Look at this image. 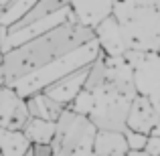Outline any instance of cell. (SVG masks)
<instances>
[{
	"instance_id": "5bb4252c",
	"label": "cell",
	"mask_w": 160,
	"mask_h": 156,
	"mask_svg": "<svg viewBox=\"0 0 160 156\" xmlns=\"http://www.w3.org/2000/svg\"><path fill=\"white\" fill-rule=\"evenodd\" d=\"M28 148H31V142L22 134V130L0 128V156H24Z\"/></svg>"
},
{
	"instance_id": "e0dca14e",
	"label": "cell",
	"mask_w": 160,
	"mask_h": 156,
	"mask_svg": "<svg viewBox=\"0 0 160 156\" xmlns=\"http://www.w3.org/2000/svg\"><path fill=\"white\" fill-rule=\"evenodd\" d=\"M124 138H126V146H128V150H144L146 140H148L146 134L134 132V130H124Z\"/></svg>"
},
{
	"instance_id": "ac0fdd59",
	"label": "cell",
	"mask_w": 160,
	"mask_h": 156,
	"mask_svg": "<svg viewBox=\"0 0 160 156\" xmlns=\"http://www.w3.org/2000/svg\"><path fill=\"white\" fill-rule=\"evenodd\" d=\"M71 156H93V136L87 138V140H83L81 144L75 148V152Z\"/></svg>"
},
{
	"instance_id": "30bf717a",
	"label": "cell",
	"mask_w": 160,
	"mask_h": 156,
	"mask_svg": "<svg viewBox=\"0 0 160 156\" xmlns=\"http://www.w3.org/2000/svg\"><path fill=\"white\" fill-rule=\"evenodd\" d=\"M65 8H71L69 0H37L27 10V14H24L22 18L12 23L10 27L2 28L0 35H8V33H16V31H20V28H27V27H31V24H35L37 20H43L45 16H51L59 10H65Z\"/></svg>"
},
{
	"instance_id": "603a6c76",
	"label": "cell",
	"mask_w": 160,
	"mask_h": 156,
	"mask_svg": "<svg viewBox=\"0 0 160 156\" xmlns=\"http://www.w3.org/2000/svg\"><path fill=\"white\" fill-rule=\"evenodd\" d=\"M8 2H10V0H0V10H2V8H4V6H6V4H8Z\"/></svg>"
},
{
	"instance_id": "7c38bea8",
	"label": "cell",
	"mask_w": 160,
	"mask_h": 156,
	"mask_svg": "<svg viewBox=\"0 0 160 156\" xmlns=\"http://www.w3.org/2000/svg\"><path fill=\"white\" fill-rule=\"evenodd\" d=\"M24 103H27L28 118H39V120H47V122H57V118L61 116V112L65 109L61 103L53 102L43 91L24 98Z\"/></svg>"
},
{
	"instance_id": "ba28073f",
	"label": "cell",
	"mask_w": 160,
	"mask_h": 156,
	"mask_svg": "<svg viewBox=\"0 0 160 156\" xmlns=\"http://www.w3.org/2000/svg\"><path fill=\"white\" fill-rule=\"evenodd\" d=\"M160 116L156 113V109L152 108V103L142 95H134L132 103H130L128 116H126V130H134L148 136L150 130L158 124Z\"/></svg>"
},
{
	"instance_id": "7a4b0ae2",
	"label": "cell",
	"mask_w": 160,
	"mask_h": 156,
	"mask_svg": "<svg viewBox=\"0 0 160 156\" xmlns=\"http://www.w3.org/2000/svg\"><path fill=\"white\" fill-rule=\"evenodd\" d=\"M106 57V77L103 83L93 89V105L87 113V120L95 130L103 132H124L126 116L132 103L136 89L132 79V67L128 59L122 57Z\"/></svg>"
},
{
	"instance_id": "9a60e30c",
	"label": "cell",
	"mask_w": 160,
	"mask_h": 156,
	"mask_svg": "<svg viewBox=\"0 0 160 156\" xmlns=\"http://www.w3.org/2000/svg\"><path fill=\"white\" fill-rule=\"evenodd\" d=\"M22 134L28 138L31 144H51L55 138V122L28 118L22 126Z\"/></svg>"
},
{
	"instance_id": "cb8c5ba5",
	"label": "cell",
	"mask_w": 160,
	"mask_h": 156,
	"mask_svg": "<svg viewBox=\"0 0 160 156\" xmlns=\"http://www.w3.org/2000/svg\"><path fill=\"white\" fill-rule=\"evenodd\" d=\"M24 156H31V152H27V154H24Z\"/></svg>"
},
{
	"instance_id": "7402d4cb",
	"label": "cell",
	"mask_w": 160,
	"mask_h": 156,
	"mask_svg": "<svg viewBox=\"0 0 160 156\" xmlns=\"http://www.w3.org/2000/svg\"><path fill=\"white\" fill-rule=\"evenodd\" d=\"M148 136H158V138H160V120H158V124L154 126L152 130H150V134H148Z\"/></svg>"
},
{
	"instance_id": "484cf974",
	"label": "cell",
	"mask_w": 160,
	"mask_h": 156,
	"mask_svg": "<svg viewBox=\"0 0 160 156\" xmlns=\"http://www.w3.org/2000/svg\"><path fill=\"white\" fill-rule=\"evenodd\" d=\"M158 53H160V49H158Z\"/></svg>"
},
{
	"instance_id": "44dd1931",
	"label": "cell",
	"mask_w": 160,
	"mask_h": 156,
	"mask_svg": "<svg viewBox=\"0 0 160 156\" xmlns=\"http://www.w3.org/2000/svg\"><path fill=\"white\" fill-rule=\"evenodd\" d=\"M126 156H148V154H146L144 150H128Z\"/></svg>"
},
{
	"instance_id": "ffe728a7",
	"label": "cell",
	"mask_w": 160,
	"mask_h": 156,
	"mask_svg": "<svg viewBox=\"0 0 160 156\" xmlns=\"http://www.w3.org/2000/svg\"><path fill=\"white\" fill-rule=\"evenodd\" d=\"M28 152H31V156H53V146L51 144H31Z\"/></svg>"
},
{
	"instance_id": "d6986e66",
	"label": "cell",
	"mask_w": 160,
	"mask_h": 156,
	"mask_svg": "<svg viewBox=\"0 0 160 156\" xmlns=\"http://www.w3.org/2000/svg\"><path fill=\"white\" fill-rule=\"evenodd\" d=\"M144 152L148 156H160V138L158 136H148L144 146Z\"/></svg>"
},
{
	"instance_id": "3957f363",
	"label": "cell",
	"mask_w": 160,
	"mask_h": 156,
	"mask_svg": "<svg viewBox=\"0 0 160 156\" xmlns=\"http://www.w3.org/2000/svg\"><path fill=\"white\" fill-rule=\"evenodd\" d=\"M126 51L160 49V0H109Z\"/></svg>"
},
{
	"instance_id": "277c9868",
	"label": "cell",
	"mask_w": 160,
	"mask_h": 156,
	"mask_svg": "<svg viewBox=\"0 0 160 156\" xmlns=\"http://www.w3.org/2000/svg\"><path fill=\"white\" fill-rule=\"evenodd\" d=\"M98 55H99V45H98V41L93 39V41H89V43L81 45L79 49H75V51L63 55L57 61H53V63H49V65L41 67V69L32 71V73L12 81L8 87H12L20 98H28V95H32V93L43 91L45 87H49L51 83L59 81V79L65 77V75L73 73V71L81 69V67L91 65Z\"/></svg>"
},
{
	"instance_id": "8fae6325",
	"label": "cell",
	"mask_w": 160,
	"mask_h": 156,
	"mask_svg": "<svg viewBox=\"0 0 160 156\" xmlns=\"http://www.w3.org/2000/svg\"><path fill=\"white\" fill-rule=\"evenodd\" d=\"M69 2L75 18L91 28L99 24L106 16H109V10H112L109 0H69Z\"/></svg>"
},
{
	"instance_id": "4fadbf2b",
	"label": "cell",
	"mask_w": 160,
	"mask_h": 156,
	"mask_svg": "<svg viewBox=\"0 0 160 156\" xmlns=\"http://www.w3.org/2000/svg\"><path fill=\"white\" fill-rule=\"evenodd\" d=\"M124 132H103L98 130L93 136V156H126Z\"/></svg>"
},
{
	"instance_id": "d4e9b609",
	"label": "cell",
	"mask_w": 160,
	"mask_h": 156,
	"mask_svg": "<svg viewBox=\"0 0 160 156\" xmlns=\"http://www.w3.org/2000/svg\"><path fill=\"white\" fill-rule=\"evenodd\" d=\"M0 33H2V27H0Z\"/></svg>"
},
{
	"instance_id": "9c48e42d",
	"label": "cell",
	"mask_w": 160,
	"mask_h": 156,
	"mask_svg": "<svg viewBox=\"0 0 160 156\" xmlns=\"http://www.w3.org/2000/svg\"><path fill=\"white\" fill-rule=\"evenodd\" d=\"M93 33H95V41L99 45V51L103 55H108V57H122L126 53V45H124V39H122L120 27H118V23L113 20L112 14L106 16L99 24H95Z\"/></svg>"
},
{
	"instance_id": "5b68a950",
	"label": "cell",
	"mask_w": 160,
	"mask_h": 156,
	"mask_svg": "<svg viewBox=\"0 0 160 156\" xmlns=\"http://www.w3.org/2000/svg\"><path fill=\"white\" fill-rule=\"evenodd\" d=\"M124 57L132 67L136 93L148 99L160 116V53L126 51Z\"/></svg>"
},
{
	"instance_id": "2e32d148",
	"label": "cell",
	"mask_w": 160,
	"mask_h": 156,
	"mask_svg": "<svg viewBox=\"0 0 160 156\" xmlns=\"http://www.w3.org/2000/svg\"><path fill=\"white\" fill-rule=\"evenodd\" d=\"M91 105H93V93L87 89H81L77 95H75V99L69 103V109H73L75 113H79V116H85L91 112Z\"/></svg>"
},
{
	"instance_id": "8992f818",
	"label": "cell",
	"mask_w": 160,
	"mask_h": 156,
	"mask_svg": "<svg viewBox=\"0 0 160 156\" xmlns=\"http://www.w3.org/2000/svg\"><path fill=\"white\" fill-rule=\"evenodd\" d=\"M28 120L27 103L12 87L0 85V128L2 130H22Z\"/></svg>"
},
{
	"instance_id": "52a82bcc",
	"label": "cell",
	"mask_w": 160,
	"mask_h": 156,
	"mask_svg": "<svg viewBox=\"0 0 160 156\" xmlns=\"http://www.w3.org/2000/svg\"><path fill=\"white\" fill-rule=\"evenodd\" d=\"M89 67V65H87ZM87 67H81V69L73 71V73L61 77L59 81L51 83L49 87H45L43 93L49 95L53 102L61 103L63 108H69V103L75 99V95L83 89V81H85V75H87Z\"/></svg>"
},
{
	"instance_id": "6da1fadb",
	"label": "cell",
	"mask_w": 160,
	"mask_h": 156,
	"mask_svg": "<svg viewBox=\"0 0 160 156\" xmlns=\"http://www.w3.org/2000/svg\"><path fill=\"white\" fill-rule=\"evenodd\" d=\"M93 39V28L71 16L35 39L0 53V85H10L12 81L57 61Z\"/></svg>"
}]
</instances>
